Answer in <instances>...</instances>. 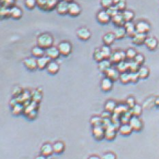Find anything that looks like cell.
<instances>
[{"label":"cell","instance_id":"obj_56","mask_svg":"<svg viewBox=\"0 0 159 159\" xmlns=\"http://www.w3.org/2000/svg\"><path fill=\"white\" fill-rule=\"evenodd\" d=\"M88 159H101V158L98 156H91L88 158Z\"/></svg>","mask_w":159,"mask_h":159},{"label":"cell","instance_id":"obj_2","mask_svg":"<svg viewBox=\"0 0 159 159\" xmlns=\"http://www.w3.org/2000/svg\"><path fill=\"white\" fill-rule=\"evenodd\" d=\"M39 8L45 11H51L56 8L58 0H36Z\"/></svg>","mask_w":159,"mask_h":159},{"label":"cell","instance_id":"obj_47","mask_svg":"<svg viewBox=\"0 0 159 159\" xmlns=\"http://www.w3.org/2000/svg\"><path fill=\"white\" fill-rule=\"evenodd\" d=\"M116 6V8L118 10L119 12H124L126 8V3L124 0H120L118 3L115 5Z\"/></svg>","mask_w":159,"mask_h":159},{"label":"cell","instance_id":"obj_12","mask_svg":"<svg viewBox=\"0 0 159 159\" xmlns=\"http://www.w3.org/2000/svg\"><path fill=\"white\" fill-rule=\"evenodd\" d=\"M23 64L25 66L27 69L29 70H35L38 68L37 59H35L34 58L29 57L23 60Z\"/></svg>","mask_w":159,"mask_h":159},{"label":"cell","instance_id":"obj_34","mask_svg":"<svg viewBox=\"0 0 159 159\" xmlns=\"http://www.w3.org/2000/svg\"><path fill=\"white\" fill-rule=\"evenodd\" d=\"M114 35L116 36V39H122L126 35V29L124 27H120L117 28L114 32Z\"/></svg>","mask_w":159,"mask_h":159},{"label":"cell","instance_id":"obj_10","mask_svg":"<svg viewBox=\"0 0 159 159\" xmlns=\"http://www.w3.org/2000/svg\"><path fill=\"white\" fill-rule=\"evenodd\" d=\"M135 29L137 33L146 34L150 30V26L147 22L139 21L135 24Z\"/></svg>","mask_w":159,"mask_h":159},{"label":"cell","instance_id":"obj_46","mask_svg":"<svg viewBox=\"0 0 159 159\" xmlns=\"http://www.w3.org/2000/svg\"><path fill=\"white\" fill-rule=\"evenodd\" d=\"M25 6L29 10L34 8L36 5H37V1L36 0H25Z\"/></svg>","mask_w":159,"mask_h":159},{"label":"cell","instance_id":"obj_28","mask_svg":"<svg viewBox=\"0 0 159 159\" xmlns=\"http://www.w3.org/2000/svg\"><path fill=\"white\" fill-rule=\"evenodd\" d=\"M111 62L109 59H104L99 63V70L102 72H105L106 71L109 69V68L111 67Z\"/></svg>","mask_w":159,"mask_h":159},{"label":"cell","instance_id":"obj_8","mask_svg":"<svg viewBox=\"0 0 159 159\" xmlns=\"http://www.w3.org/2000/svg\"><path fill=\"white\" fill-rule=\"evenodd\" d=\"M81 8L79 4L72 1L68 3V14L72 16H77L81 14Z\"/></svg>","mask_w":159,"mask_h":159},{"label":"cell","instance_id":"obj_38","mask_svg":"<svg viewBox=\"0 0 159 159\" xmlns=\"http://www.w3.org/2000/svg\"><path fill=\"white\" fill-rule=\"evenodd\" d=\"M119 79L121 81V82L123 83V84H128V82H131L130 74H129V73L127 72L121 73L120 75H119Z\"/></svg>","mask_w":159,"mask_h":159},{"label":"cell","instance_id":"obj_3","mask_svg":"<svg viewBox=\"0 0 159 159\" xmlns=\"http://www.w3.org/2000/svg\"><path fill=\"white\" fill-rule=\"evenodd\" d=\"M58 49L60 50V53L63 56H68L72 52V45L68 41H63L59 44Z\"/></svg>","mask_w":159,"mask_h":159},{"label":"cell","instance_id":"obj_9","mask_svg":"<svg viewBox=\"0 0 159 159\" xmlns=\"http://www.w3.org/2000/svg\"><path fill=\"white\" fill-rule=\"evenodd\" d=\"M60 55L61 54L58 48L55 47V46H51V47L45 50V55L50 58L51 60L57 59Z\"/></svg>","mask_w":159,"mask_h":159},{"label":"cell","instance_id":"obj_29","mask_svg":"<svg viewBox=\"0 0 159 159\" xmlns=\"http://www.w3.org/2000/svg\"><path fill=\"white\" fill-rule=\"evenodd\" d=\"M117 105L116 103L112 100H109L106 102V104L105 105V111L110 112V113H113L116 109Z\"/></svg>","mask_w":159,"mask_h":159},{"label":"cell","instance_id":"obj_7","mask_svg":"<svg viewBox=\"0 0 159 159\" xmlns=\"http://www.w3.org/2000/svg\"><path fill=\"white\" fill-rule=\"evenodd\" d=\"M92 133L97 140H101V139L105 138V128L102 125L93 126Z\"/></svg>","mask_w":159,"mask_h":159},{"label":"cell","instance_id":"obj_23","mask_svg":"<svg viewBox=\"0 0 159 159\" xmlns=\"http://www.w3.org/2000/svg\"><path fill=\"white\" fill-rule=\"evenodd\" d=\"M147 39V35L145 33H137L136 35L133 38V41L134 44L137 45H141L145 43V41Z\"/></svg>","mask_w":159,"mask_h":159},{"label":"cell","instance_id":"obj_6","mask_svg":"<svg viewBox=\"0 0 159 159\" xmlns=\"http://www.w3.org/2000/svg\"><path fill=\"white\" fill-rule=\"evenodd\" d=\"M129 124L133 131H140L143 129V122L137 116H132L129 121Z\"/></svg>","mask_w":159,"mask_h":159},{"label":"cell","instance_id":"obj_11","mask_svg":"<svg viewBox=\"0 0 159 159\" xmlns=\"http://www.w3.org/2000/svg\"><path fill=\"white\" fill-rule=\"evenodd\" d=\"M77 35L80 40H87L91 37V33L90 30L85 27H81L77 31Z\"/></svg>","mask_w":159,"mask_h":159},{"label":"cell","instance_id":"obj_16","mask_svg":"<svg viewBox=\"0 0 159 159\" xmlns=\"http://www.w3.org/2000/svg\"><path fill=\"white\" fill-rule=\"evenodd\" d=\"M124 28L126 29V35H128L131 38H134L136 35V34L137 33L135 29V25L132 23V22H126L124 24Z\"/></svg>","mask_w":159,"mask_h":159},{"label":"cell","instance_id":"obj_15","mask_svg":"<svg viewBox=\"0 0 159 159\" xmlns=\"http://www.w3.org/2000/svg\"><path fill=\"white\" fill-rule=\"evenodd\" d=\"M105 75H106L107 78L111 79L112 81H116V80H118L119 78V75H120V73H119L117 69H113V68L110 67L107 70L106 72H105Z\"/></svg>","mask_w":159,"mask_h":159},{"label":"cell","instance_id":"obj_26","mask_svg":"<svg viewBox=\"0 0 159 159\" xmlns=\"http://www.w3.org/2000/svg\"><path fill=\"white\" fill-rule=\"evenodd\" d=\"M31 54L34 57L38 58L45 55V50L40 46H36L31 49Z\"/></svg>","mask_w":159,"mask_h":159},{"label":"cell","instance_id":"obj_40","mask_svg":"<svg viewBox=\"0 0 159 159\" xmlns=\"http://www.w3.org/2000/svg\"><path fill=\"white\" fill-rule=\"evenodd\" d=\"M139 68L140 65H139L134 61L128 63V71H130V72H137Z\"/></svg>","mask_w":159,"mask_h":159},{"label":"cell","instance_id":"obj_57","mask_svg":"<svg viewBox=\"0 0 159 159\" xmlns=\"http://www.w3.org/2000/svg\"><path fill=\"white\" fill-rule=\"evenodd\" d=\"M35 159H46V156L41 155L40 156H38Z\"/></svg>","mask_w":159,"mask_h":159},{"label":"cell","instance_id":"obj_17","mask_svg":"<svg viewBox=\"0 0 159 159\" xmlns=\"http://www.w3.org/2000/svg\"><path fill=\"white\" fill-rule=\"evenodd\" d=\"M51 59L48 57H46V55L43 56V57L37 58V64H38V68L40 70H44L46 68L49 63L51 62Z\"/></svg>","mask_w":159,"mask_h":159},{"label":"cell","instance_id":"obj_33","mask_svg":"<svg viewBox=\"0 0 159 159\" xmlns=\"http://www.w3.org/2000/svg\"><path fill=\"white\" fill-rule=\"evenodd\" d=\"M137 73L140 79H146L150 74V71L146 67H140Z\"/></svg>","mask_w":159,"mask_h":159},{"label":"cell","instance_id":"obj_13","mask_svg":"<svg viewBox=\"0 0 159 159\" xmlns=\"http://www.w3.org/2000/svg\"><path fill=\"white\" fill-rule=\"evenodd\" d=\"M97 21L101 24H107L111 21V16H110L106 10H101L97 14L96 16Z\"/></svg>","mask_w":159,"mask_h":159},{"label":"cell","instance_id":"obj_45","mask_svg":"<svg viewBox=\"0 0 159 159\" xmlns=\"http://www.w3.org/2000/svg\"><path fill=\"white\" fill-rule=\"evenodd\" d=\"M102 121H103V119H102V118H101V117H93L91 119V124L93 126L102 125Z\"/></svg>","mask_w":159,"mask_h":159},{"label":"cell","instance_id":"obj_32","mask_svg":"<svg viewBox=\"0 0 159 159\" xmlns=\"http://www.w3.org/2000/svg\"><path fill=\"white\" fill-rule=\"evenodd\" d=\"M117 70L119 73H124L128 71V63L122 61L117 64Z\"/></svg>","mask_w":159,"mask_h":159},{"label":"cell","instance_id":"obj_24","mask_svg":"<svg viewBox=\"0 0 159 159\" xmlns=\"http://www.w3.org/2000/svg\"><path fill=\"white\" fill-rule=\"evenodd\" d=\"M115 40H116V36L114 35V33L111 32L107 33L102 38V41H103L105 45L107 46L111 45Z\"/></svg>","mask_w":159,"mask_h":159},{"label":"cell","instance_id":"obj_41","mask_svg":"<svg viewBox=\"0 0 159 159\" xmlns=\"http://www.w3.org/2000/svg\"><path fill=\"white\" fill-rule=\"evenodd\" d=\"M106 12H107V14L111 16V18H113L115 16H116L117 14H119L118 10H117L116 6H111L110 8L106 10Z\"/></svg>","mask_w":159,"mask_h":159},{"label":"cell","instance_id":"obj_4","mask_svg":"<svg viewBox=\"0 0 159 159\" xmlns=\"http://www.w3.org/2000/svg\"><path fill=\"white\" fill-rule=\"evenodd\" d=\"M116 126L114 125L113 123H111L110 125L107 126L105 128V138H106L107 140H113L116 137ZM118 130V129H117Z\"/></svg>","mask_w":159,"mask_h":159},{"label":"cell","instance_id":"obj_1","mask_svg":"<svg viewBox=\"0 0 159 159\" xmlns=\"http://www.w3.org/2000/svg\"><path fill=\"white\" fill-rule=\"evenodd\" d=\"M53 38L49 33H44L40 34L37 38V46L43 49H47L53 46Z\"/></svg>","mask_w":159,"mask_h":159},{"label":"cell","instance_id":"obj_49","mask_svg":"<svg viewBox=\"0 0 159 159\" xmlns=\"http://www.w3.org/2000/svg\"><path fill=\"white\" fill-rule=\"evenodd\" d=\"M113 1L111 0H101L102 6L106 10L113 6Z\"/></svg>","mask_w":159,"mask_h":159},{"label":"cell","instance_id":"obj_52","mask_svg":"<svg viewBox=\"0 0 159 159\" xmlns=\"http://www.w3.org/2000/svg\"><path fill=\"white\" fill-rule=\"evenodd\" d=\"M1 16H10V8L8 9L6 7H1Z\"/></svg>","mask_w":159,"mask_h":159},{"label":"cell","instance_id":"obj_27","mask_svg":"<svg viewBox=\"0 0 159 159\" xmlns=\"http://www.w3.org/2000/svg\"><path fill=\"white\" fill-rule=\"evenodd\" d=\"M23 15V12L21 9H20L18 7L14 6L10 8V16L13 17L14 19H19L21 18Z\"/></svg>","mask_w":159,"mask_h":159},{"label":"cell","instance_id":"obj_21","mask_svg":"<svg viewBox=\"0 0 159 159\" xmlns=\"http://www.w3.org/2000/svg\"><path fill=\"white\" fill-rule=\"evenodd\" d=\"M113 88V81L108 78H105L101 82V89L105 92H108Z\"/></svg>","mask_w":159,"mask_h":159},{"label":"cell","instance_id":"obj_20","mask_svg":"<svg viewBox=\"0 0 159 159\" xmlns=\"http://www.w3.org/2000/svg\"><path fill=\"white\" fill-rule=\"evenodd\" d=\"M41 152V155L45 156H49L52 154L54 152H53V145H51L50 143H45L43 146L41 147L40 149Z\"/></svg>","mask_w":159,"mask_h":159},{"label":"cell","instance_id":"obj_42","mask_svg":"<svg viewBox=\"0 0 159 159\" xmlns=\"http://www.w3.org/2000/svg\"><path fill=\"white\" fill-rule=\"evenodd\" d=\"M137 55V53L136 51L133 48H129L126 52V58H128L129 60H134V58L136 57Z\"/></svg>","mask_w":159,"mask_h":159},{"label":"cell","instance_id":"obj_54","mask_svg":"<svg viewBox=\"0 0 159 159\" xmlns=\"http://www.w3.org/2000/svg\"><path fill=\"white\" fill-rule=\"evenodd\" d=\"M1 1H4V7H8L13 4L14 0H1Z\"/></svg>","mask_w":159,"mask_h":159},{"label":"cell","instance_id":"obj_36","mask_svg":"<svg viewBox=\"0 0 159 159\" xmlns=\"http://www.w3.org/2000/svg\"><path fill=\"white\" fill-rule=\"evenodd\" d=\"M101 52L102 53V55L105 58V59H109L111 55V49L109 48V46H107V45H104L101 48Z\"/></svg>","mask_w":159,"mask_h":159},{"label":"cell","instance_id":"obj_25","mask_svg":"<svg viewBox=\"0 0 159 159\" xmlns=\"http://www.w3.org/2000/svg\"><path fill=\"white\" fill-rule=\"evenodd\" d=\"M112 22L113 23L118 27H124V24H125L126 22L124 20L123 16H122V14H117L116 16H115L113 18H111Z\"/></svg>","mask_w":159,"mask_h":159},{"label":"cell","instance_id":"obj_14","mask_svg":"<svg viewBox=\"0 0 159 159\" xmlns=\"http://www.w3.org/2000/svg\"><path fill=\"white\" fill-rule=\"evenodd\" d=\"M56 10L60 15H65L68 14V3L64 1H60L56 6Z\"/></svg>","mask_w":159,"mask_h":159},{"label":"cell","instance_id":"obj_18","mask_svg":"<svg viewBox=\"0 0 159 159\" xmlns=\"http://www.w3.org/2000/svg\"><path fill=\"white\" fill-rule=\"evenodd\" d=\"M46 69L47 70L48 73H49L50 74L54 75L56 74L60 70V65L55 61H51V62L49 63Z\"/></svg>","mask_w":159,"mask_h":159},{"label":"cell","instance_id":"obj_30","mask_svg":"<svg viewBox=\"0 0 159 159\" xmlns=\"http://www.w3.org/2000/svg\"><path fill=\"white\" fill-rule=\"evenodd\" d=\"M130 109L129 107L126 106V105L124 104H120L119 106H117L116 109H115V112H113L114 114H116L118 115V116H122V114H124V113H126V112H128V110Z\"/></svg>","mask_w":159,"mask_h":159},{"label":"cell","instance_id":"obj_48","mask_svg":"<svg viewBox=\"0 0 159 159\" xmlns=\"http://www.w3.org/2000/svg\"><path fill=\"white\" fill-rule=\"evenodd\" d=\"M133 61L137 63L139 65H141L144 63L145 58H144V57L141 54H137V55H136V57H134Z\"/></svg>","mask_w":159,"mask_h":159},{"label":"cell","instance_id":"obj_22","mask_svg":"<svg viewBox=\"0 0 159 159\" xmlns=\"http://www.w3.org/2000/svg\"><path fill=\"white\" fill-rule=\"evenodd\" d=\"M144 44H145L148 49H150L151 50H154L157 47L158 41L156 38H153V37H150V38H147Z\"/></svg>","mask_w":159,"mask_h":159},{"label":"cell","instance_id":"obj_55","mask_svg":"<svg viewBox=\"0 0 159 159\" xmlns=\"http://www.w3.org/2000/svg\"><path fill=\"white\" fill-rule=\"evenodd\" d=\"M111 113H110V112L105 111V112H103V113L102 114V118H103V119L109 118L110 117H111Z\"/></svg>","mask_w":159,"mask_h":159},{"label":"cell","instance_id":"obj_60","mask_svg":"<svg viewBox=\"0 0 159 159\" xmlns=\"http://www.w3.org/2000/svg\"><path fill=\"white\" fill-rule=\"evenodd\" d=\"M62 1H64L68 2V3H70V2L72 1V0H62Z\"/></svg>","mask_w":159,"mask_h":159},{"label":"cell","instance_id":"obj_39","mask_svg":"<svg viewBox=\"0 0 159 159\" xmlns=\"http://www.w3.org/2000/svg\"><path fill=\"white\" fill-rule=\"evenodd\" d=\"M94 59L99 63L105 59V58L103 57V55H102V53L101 52V49L97 48V49H96V50H95L94 53Z\"/></svg>","mask_w":159,"mask_h":159},{"label":"cell","instance_id":"obj_43","mask_svg":"<svg viewBox=\"0 0 159 159\" xmlns=\"http://www.w3.org/2000/svg\"><path fill=\"white\" fill-rule=\"evenodd\" d=\"M23 110H24V107L23 105L18 103V104H16L15 106H13V113L15 115H19L20 114Z\"/></svg>","mask_w":159,"mask_h":159},{"label":"cell","instance_id":"obj_5","mask_svg":"<svg viewBox=\"0 0 159 159\" xmlns=\"http://www.w3.org/2000/svg\"><path fill=\"white\" fill-rule=\"evenodd\" d=\"M126 58V53L123 51H118V52H115L111 54V57L109 58V60L111 63H116L117 64L122 61H124Z\"/></svg>","mask_w":159,"mask_h":159},{"label":"cell","instance_id":"obj_19","mask_svg":"<svg viewBox=\"0 0 159 159\" xmlns=\"http://www.w3.org/2000/svg\"><path fill=\"white\" fill-rule=\"evenodd\" d=\"M118 131L119 132V133L122 135L128 136L132 133V132H133V130L130 124H129V123H128V124H122L119 127Z\"/></svg>","mask_w":159,"mask_h":159},{"label":"cell","instance_id":"obj_58","mask_svg":"<svg viewBox=\"0 0 159 159\" xmlns=\"http://www.w3.org/2000/svg\"><path fill=\"white\" fill-rule=\"evenodd\" d=\"M155 104H156V106L159 107V98L158 99H156V100L155 101Z\"/></svg>","mask_w":159,"mask_h":159},{"label":"cell","instance_id":"obj_50","mask_svg":"<svg viewBox=\"0 0 159 159\" xmlns=\"http://www.w3.org/2000/svg\"><path fill=\"white\" fill-rule=\"evenodd\" d=\"M129 74H130V80L131 82H137L139 79H140L137 72H130Z\"/></svg>","mask_w":159,"mask_h":159},{"label":"cell","instance_id":"obj_35","mask_svg":"<svg viewBox=\"0 0 159 159\" xmlns=\"http://www.w3.org/2000/svg\"><path fill=\"white\" fill-rule=\"evenodd\" d=\"M130 112L133 116L139 117L142 113V107L138 104H135L132 108L130 109Z\"/></svg>","mask_w":159,"mask_h":159},{"label":"cell","instance_id":"obj_53","mask_svg":"<svg viewBox=\"0 0 159 159\" xmlns=\"http://www.w3.org/2000/svg\"><path fill=\"white\" fill-rule=\"evenodd\" d=\"M101 159H116V156L113 153L108 152L105 154Z\"/></svg>","mask_w":159,"mask_h":159},{"label":"cell","instance_id":"obj_31","mask_svg":"<svg viewBox=\"0 0 159 159\" xmlns=\"http://www.w3.org/2000/svg\"><path fill=\"white\" fill-rule=\"evenodd\" d=\"M53 152L54 153L56 154H61L62 153L63 150L65 149V146L62 142L61 141H57L53 145Z\"/></svg>","mask_w":159,"mask_h":159},{"label":"cell","instance_id":"obj_37","mask_svg":"<svg viewBox=\"0 0 159 159\" xmlns=\"http://www.w3.org/2000/svg\"><path fill=\"white\" fill-rule=\"evenodd\" d=\"M122 16H123L124 20L125 21V22H131L133 20L134 14L132 11L130 10H124V12H122Z\"/></svg>","mask_w":159,"mask_h":159},{"label":"cell","instance_id":"obj_51","mask_svg":"<svg viewBox=\"0 0 159 159\" xmlns=\"http://www.w3.org/2000/svg\"><path fill=\"white\" fill-rule=\"evenodd\" d=\"M135 100L133 97H128L126 101V105L131 109L135 105Z\"/></svg>","mask_w":159,"mask_h":159},{"label":"cell","instance_id":"obj_59","mask_svg":"<svg viewBox=\"0 0 159 159\" xmlns=\"http://www.w3.org/2000/svg\"><path fill=\"white\" fill-rule=\"evenodd\" d=\"M111 1H113V4L116 5V4H117V3H118V2H119V1H120V0H111Z\"/></svg>","mask_w":159,"mask_h":159},{"label":"cell","instance_id":"obj_44","mask_svg":"<svg viewBox=\"0 0 159 159\" xmlns=\"http://www.w3.org/2000/svg\"><path fill=\"white\" fill-rule=\"evenodd\" d=\"M31 97L32 98L33 101L36 103H38L40 101L41 98H42V95L38 90H34V91L31 94Z\"/></svg>","mask_w":159,"mask_h":159}]
</instances>
